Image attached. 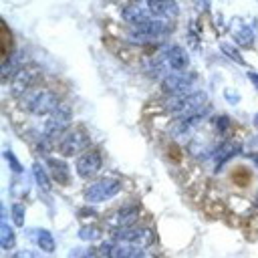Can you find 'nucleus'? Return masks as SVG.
Instances as JSON below:
<instances>
[{"label":"nucleus","instance_id":"2","mask_svg":"<svg viewBox=\"0 0 258 258\" xmlns=\"http://www.w3.org/2000/svg\"><path fill=\"white\" fill-rule=\"evenodd\" d=\"M10 46H12V42H10V30H8V26L4 24V58L8 56Z\"/></svg>","mask_w":258,"mask_h":258},{"label":"nucleus","instance_id":"1","mask_svg":"<svg viewBox=\"0 0 258 258\" xmlns=\"http://www.w3.org/2000/svg\"><path fill=\"white\" fill-rule=\"evenodd\" d=\"M226 181L234 191H252L256 187V171L244 161H236L226 169Z\"/></svg>","mask_w":258,"mask_h":258}]
</instances>
